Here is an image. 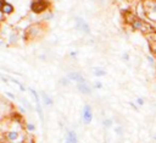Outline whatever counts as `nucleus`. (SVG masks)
Here are the masks:
<instances>
[{"mask_svg": "<svg viewBox=\"0 0 156 143\" xmlns=\"http://www.w3.org/2000/svg\"><path fill=\"white\" fill-rule=\"evenodd\" d=\"M115 132H116L118 136H121V135L123 133V127H122V126H117V127L115 128Z\"/></svg>", "mask_w": 156, "mask_h": 143, "instance_id": "b1692460", "label": "nucleus"}, {"mask_svg": "<svg viewBox=\"0 0 156 143\" xmlns=\"http://www.w3.org/2000/svg\"><path fill=\"white\" fill-rule=\"evenodd\" d=\"M76 20V27L78 28V30H81L83 33H90V27H89V24L82 18V17H76L75 18Z\"/></svg>", "mask_w": 156, "mask_h": 143, "instance_id": "39448f33", "label": "nucleus"}, {"mask_svg": "<svg viewBox=\"0 0 156 143\" xmlns=\"http://www.w3.org/2000/svg\"><path fill=\"white\" fill-rule=\"evenodd\" d=\"M77 54H78L77 51H71V53H70V56H71V58H76Z\"/></svg>", "mask_w": 156, "mask_h": 143, "instance_id": "c756f323", "label": "nucleus"}, {"mask_svg": "<svg viewBox=\"0 0 156 143\" xmlns=\"http://www.w3.org/2000/svg\"><path fill=\"white\" fill-rule=\"evenodd\" d=\"M135 103H137V105H138V106H143V105L145 104V100H144L143 98H140V97H138V98L135 99Z\"/></svg>", "mask_w": 156, "mask_h": 143, "instance_id": "412c9836", "label": "nucleus"}, {"mask_svg": "<svg viewBox=\"0 0 156 143\" xmlns=\"http://www.w3.org/2000/svg\"><path fill=\"white\" fill-rule=\"evenodd\" d=\"M67 78L70 81H75L77 83H85V78L83 77V75H81L79 72H70L67 75Z\"/></svg>", "mask_w": 156, "mask_h": 143, "instance_id": "6e6552de", "label": "nucleus"}, {"mask_svg": "<svg viewBox=\"0 0 156 143\" xmlns=\"http://www.w3.org/2000/svg\"><path fill=\"white\" fill-rule=\"evenodd\" d=\"M18 111H21L22 114H26V110H24V109H23L22 106H20V108H18Z\"/></svg>", "mask_w": 156, "mask_h": 143, "instance_id": "7c9ffc66", "label": "nucleus"}, {"mask_svg": "<svg viewBox=\"0 0 156 143\" xmlns=\"http://www.w3.org/2000/svg\"><path fill=\"white\" fill-rule=\"evenodd\" d=\"M149 49L152 55H156V43L155 44H149Z\"/></svg>", "mask_w": 156, "mask_h": 143, "instance_id": "4be33fe9", "label": "nucleus"}, {"mask_svg": "<svg viewBox=\"0 0 156 143\" xmlns=\"http://www.w3.org/2000/svg\"><path fill=\"white\" fill-rule=\"evenodd\" d=\"M2 11H3V14H4V15H10V14H12V12H14V6H12L11 4L6 3V4L4 5V8L2 9Z\"/></svg>", "mask_w": 156, "mask_h": 143, "instance_id": "f8f14e48", "label": "nucleus"}, {"mask_svg": "<svg viewBox=\"0 0 156 143\" xmlns=\"http://www.w3.org/2000/svg\"><path fill=\"white\" fill-rule=\"evenodd\" d=\"M94 88H97V89H101V88H103V83H101V82H99V81H98V82H95V83H94Z\"/></svg>", "mask_w": 156, "mask_h": 143, "instance_id": "a878e982", "label": "nucleus"}, {"mask_svg": "<svg viewBox=\"0 0 156 143\" xmlns=\"http://www.w3.org/2000/svg\"><path fill=\"white\" fill-rule=\"evenodd\" d=\"M146 39H148L149 44H155V43H156V30L152 31L151 33H149V34L146 36Z\"/></svg>", "mask_w": 156, "mask_h": 143, "instance_id": "ddd939ff", "label": "nucleus"}, {"mask_svg": "<svg viewBox=\"0 0 156 143\" xmlns=\"http://www.w3.org/2000/svg\"><path fill=\"white\" fill-rule=\"evenodd\" d=\"M146 60L149 61V64L151 66H156V59H155V56L151 54V55H146Z\"/></svg>", "mask_w": 156, "mask_h": 143, "instance_id": "dca6fc26", "label": "nucleus"}, {"mask_svg": "<svg viewBox=\"0 0 156 143\" xmlns=\"http://www.w3.org/2000/svg\"><path fill=\"white\" fill-rule=\"evenodd\" d=\"M17 39H18L17 34H15V33H14V34H11V36H10V38H9V45H10V44H15V43L17 42Z\"/></svg>", "mask_w": 156, "mask_h": 143, "instance_id": "a211bd4d", "label": "nucleus"}, {"mask_svg": "<svg viewBox=\"0 0 156 143\" xmlns=\"http://www.w3.org/2000/svg\"><path fill=\"white\" fill-rule=\"evenodd\" d=\"M82 118H83V122L85 125H89L93 121V109H91V106L89 104H85L84 105Z\"/></svg>", "mask_w": 156, "mask_h": 143, "instance_id": "20e7f679", "label": "nucleus"}, {"mask_svg": "<svg viewBox=\"0 0 156 143\" xmlns=\"http://www.w3.org/2000/svg\"><path fill=\"white\" fill-rule=\"evenodd\" d=\"M20 136H21V133L16 130H9V131L5 132V138H6L8 142H12V143L17 142L20 139Z\"/></svg>", "mask_w": 156, "mask_h": 143, "instance_id": "423d86ee", "label": "nucleus"}, {"mask_svg": "<svg viewBox=\"0 0 156 143\" xmlns=\"http://www.w3.org/2000/svg\"><path fill=\"white\" fill-rule=\"evenodd\" d=\"M112 124H113V121L111 119H104L103 120V126L106 127V128H110L112 126Z\"/></svg>", "mask_w": 156, "mask_h": 143, "instance_id": "f3484780", "label": "nucleus"}, {"mask_svg": "<svg viewBox=\"0 0 156 143\" xmlns=\"http://www.w3.org/2000/svg\"><path fill=\"white\" fill-rule=\"evenodd\" d=\"M42 98H43V102H44V104H45L46 106H51V105L54 104V100H53L45 92H42Z\"/></svg>", "mask_w": 156, "mask_h": 143, "instance_id": "9b49d317", "label": "nucleus"}, {"mask_svg": "<svg viewBox=\"0 0 156 143\" xmlns=\"http://www.w3.org/2000/svg\"><path fill=\"white\" fill-rule=\"evenodd\" d=\"M29 92L32 93V96H33V98H34V100H36V104H40V100H39L38 92H37V91H34L33 88H29Z\"/></svg>", "mask_w": 156, "mask_h": 143, "instance_id": "2eb2a0df", "label": "nucleus"}, {"mask_svg": "<svg viewBox=\"0 0 156 143\" xmlns=\"http://www.w3.org/2000/svg\"><path fill=\"white\" fill-rule=\"evenodd\" d=\"M134 14L137 15L138 18L140 20H144L146 21L148 20V12H146V9H145V4H144V0H140V2L137 3L135 5V10H134Z\"/></svg>", "mask_w": 156, "mask_h": 143, "instance_id": "7ed1b4c3", "label": "nucleus"}, {"mask_svg": "<svg viewBox=\"0 0 156 143\" xmlns=\"http://www.w3.org/2000/svg\"><path fill=\"white\" fill-rule=\"evenodd\" d=\"M60 83H61L62 86H65V87H67V86L70 84V80H68L67 77H64V78L60 80Z\"/></svg>", "mask_w": 156, "mask_h": 143, "instance_id": "6ab92c4d", "label": "nucleus"}, {"mask_svg": "<svg viewBox=\"0 0 156 143\" xmlns=\"http://www.w3.org/2000/svg\"><path fill=\"white\" fill-rule=\"evenodd\" d=\"M3 44H4V42H3V41H0V47H2Z\"/></svg>", "mask_w": 156, "mask_h": 143, "instance_id": "2f4dec72", "label": "nucleus"}, {"mask_svg": "<svg viewBox=\"0 0 156 143\" xmlns=\"http://www.w3.org/2000/svg\"><path fill=\"white\" fill-rule=\"evenodd\" d=\"M26 128H27V131H29V132H33V131L36 130V126H34L33 124H27V125H26Z\"/></svg>", "mask_w": 156, "mask_h": 143, "instance_id": "5701e85b", "label": "nucleus"}, {"mask_svg": "<svg viewBox=\"0 0 156 143\" xmlns=\"http://www.w3.org/2000/svg\"><path fill=\"white\" fill-rule=\"evenodd\" d=\"M20 102H22L23 103V105L26 106V108H29V109H32V105H30V103L27 100V99H23V98H20Z\"/></svg>", "mask_w": 156, "mask_h": 143, "instance_id": "aec40b11", "label": "nucleus"}, {"mask_svg": "<svg viewBox=\"0 0 156 143\" xmlns=\"http://www.w3.org/2000/svg\"><path fill=\"white\" fill-rule=\"evenodd\" d=\"M145 9L148 12V22L156 24V0H144Z\"/></svg>", "mask_w": 156, "mask_h": 143, "instance_id": "f257e3e1", "label": "nucleus"}, {"mask_svg": "<svg viewBox=\"0 0 156 143\" xmlns=\"http://www.w3.org/2000/svg\"><path fill=\"white\" fill-rule=\"evenodd\" d=\"M5 94H6V96H8L9 98H11V99H15V98H16V97H15V96H14V94H12L11 92H6Z\"/></svg>", "mask_w": 156, "mask_h": 143, "instance_id": "c85d7f7f", "label": "nucleus"}, {"mask_svg": "<svg viewBox=\"0 0 156 143\" xmlns=\"http://www.w3.org/2000/svg\"><path fill=\"white\" fill-rule=\"evenodd\" d=\"M39 34H40V26L39 24H33L27 30V36L30 37V38L38 37Z\"/></svg>", "mask_w": 156, "mask_h": 143, "instance_id": "0eeeda50", "label": "nucleus"}, {"mask_svg": "<svg viewBox=\"0 0 156 143\" xmlns=\"http://www.w3.org/2000/svg\"><path fill=\"white\" fill-rule=\"evenodd\" d=\"M53 17H54V15L50 12V14H46L45 15V17H44V20H53Z\"/></svg>", "mask_w": 156, "mask_h": 143, "instance_id": "cd10ccee", "label": "nucleus"}, {"mask_svg": "<svg viewBox=\"0 0 156 143\" xmlns=\"http://www.w3.org/2000/svg\"><path fill=\"white\" fill-rule=\"evenodd\" d=\"M66 139H68L71 143H78V137H77V133L75 131H68Z\"/></svg>", "mask_w": 156, "mask_h": 143, "instance_id": "9d476101", "label": "nucleus"}, {"mask_svg": "<svg viewBox=\"0 0 156 143\" xmlns=\"http://www.w3.org/2000/svg\"><path fill=\"white\" fill-rule=\"evenodd\" d=\"M77 88L82 94H88V96L91 94V88L87 84V82L85 83H77Z\"/></svg>", "mask_w": 156, "mask_h": 143, "instance_id": "1a4fd4ad", "label": "nucleus"}, {"mask_svg": "<svg viewBox=\"0 0 156 143\" xmlns=\"http://www.w3.org/2000/svg\"><path fill=\"white\" fill-rule=\"evenodd\" d=\"M122 59H123L124 61H128V60H129V55H128L127 53H124V54L122 55Z\"/></svg>", "mask_w": 156, "mask_h": 143, "instance_id": "bb28decb", "label": "nucleus"}, {"mask_svg": "<svg viewBox=\"0 0 156 143\" xmlns=\"http://www.w3.org/2000/svg\"><path fill=\"white\" fill-rule=\"evenodd\" d=\"M152 138H154V139H155V141H156V135H155V136H154V137H152Z\"/></svg>", "mask_w": 156, "mask_h": 143, "instance_id": "72a5a7b5", "label": "nucleus"}, {"mask_svg": "<svg viewBox=\"0 0 156 143\" xmlns=\"http://www.w3.org/2000/svg\"><path fill=\"white\" fill-rule=\"evenodd\" d=\"M49 5L50 4L48 0H33V2L30 3V10L34 14H42L45 10H48Z\"/></svg>", "mask_w": 156, "mask_h": 143, "instance_id": "f03ea898", "label": "nucleus"}, {"mask_svg": "<svg viewBox=\"0 0 156 143\" xmlns=\"http://www.w3.org/2000/svg\"><path fill=\"white\" fill-rule=\"evenodd\" d=\"M94 75L97 77H101V76H105L106 75V71L100 69V67H94Z\"/></svg>", "mask_w": 156, "mask_h": 143, "instance_id": "4468645a", "label": "nucleus"}, {"mask_svg": "<svg viewBox=\"0 0 156 143\" xmlns=\"http://www.w3.org/2000/svg\"><path fill=\"white\" fill-rule=\"evenodd\" d=\"M65 143H71V142H70L68 139H66V142H65Z\"/></svg>", "mask_w": 156, "mask_h": 143, "instance_id": "473e14b6", "label": "nucleus"}, {"mask_svg": "<svg viewBox=\"0 0 156 143\" xmlns=\"http://www.w3.org/2000/svg\"><path fill=\"white\" fill-rule=\"evenodd\" d=\"M129 106H131L133 110H135V111H139V108H138L137 103H133V102H131V103H129Z\"/></svg>", "mask_w": 156, "mask_h": 143, "instance_id": "393cba45", "label": "nucleus"}]
</instances>
